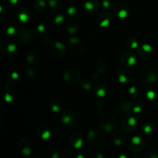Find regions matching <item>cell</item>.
<instances>
[{"instance_id":"9c48e42d","label":"cell","mask_w":158,"mask_h":158,"mask_svg":"<svg viewBox=\"0 0 158 158\" xmlns=\"http://www.w3.org/2000/svg\"><path fill=\"white\" fill-rule=\"evenodd\" d=\"M140 139H139L138 137H136L133 139V143H134V144H139L140 143Z\"/></svg>"},{"instance_id":"277c9868","label":"cell","mask_w":158,"mask_h":158,"mask_svg":"<svg viewBox=\"0 0 158 158\" xmlns=\"http://www.w3.org/2000/svg\"><path fill=\"white\" fill-rule=\"evenodd\" d=\"M57 4H58V0H49V6H51L52 8L57 6Z\"/></svg>"},{"instance_id":"ba28073f","label":"cell","mask_w":158,"mask_h":158,"mask_svg":"<svg viewBox=\"0 0 158 158\" xmlns=\"http://www.w3.org/2000/svg\"><path fill=\"white\" fill-rule=\"evenodd\" d=\"M103 5L105 8H108L110 6V2L107 0H105V1L103 2Z\"/></svg>"},{"instance_id":"4fadbf2b","label":"cell","mask_w":158,"mask_h":158,"mask_svg":"<svg viewBox=\"0 0 158 158\" xmlns=\"http://www.w3.org/2000/svg\"><path fill=\"white\" fill-rule=\"evenodd\" d=\"M143 49H144L145 50H151V47L148 46H143Z\"/></svg>"},{"instance_id":"8fae6325","label":"cell","mask_w":158,"mask_h":158,"mask_svg":"<svg viewBox=\"0 0 158 158\" xmlns=\"http://www.w3.org/2000/svg\"><path fill=\"white\" fill-rule=\"evenodd\" d=\"M63 20V17L60 15V16H57L56 19V22H60Z\"/></svg>"},{"instance_id":"52a82bcc","label":"cell","mask_w":158,"mask_h":158,"mask_svg":"<svg viewBox=\"0 0 158 158\" xmlns=\"http://www.w3.org/2000/svg\"><path fill=\"white\" fill-rule=\"evenodd\" d=\"M75 12H76V8L75 7H70L69 9H68V12H69L70 15L75 13Z\"/></svg>"},{"instance_id":"7a4b0ae2","label":"cell","mask_w":158,"mask_h":158,"mask_svg":"<svg viewBox=\"0 0 158 158\" xmlns=\"http://www.w3.org/2000/svg\"><path fill=\"white\" fill-rule=\"evenodd\" d=\"M97 1H88L85 3V7L88 10H93L95 7V3Z\"/></svg>"},{"instance_id":"5b68a950","label":"cell","mask_w":158,"mask_h":158,"mask_svg":"<svg viewBox=\"0 0 158 158\" xmlns=\"http://www.w3.org/2000/svg\"><path fill=\"white\" fill-rule=\"evenodd\" d=\"M36 3L38 4L39 6H40V7L42 8H45V6H46V5H45V2L43 1V0H37Z\"/></svg>"},{"instance_id":"9a60e30c","label":"cell","mask_w":158,"mask_h":158,"mask_svg":"<svg viewBox=\"0 0 158 158\" xmlns=\"http://www.w3.org/2000/svg\"><path fill=\"white\" fill-rule=\"evenodd\" d=\"M77 158H84V157H83V155H82V154H80V155H79L78 156H77Z\"/></svg>"},{"instance_id":"5bb4252c","label":"cell","mask_w":158,"mask_h":158,"mask_svg":"<svg viewBox=\"0 0 158 158\" xmlns=\"http://www.w3.org/2000/svg\"><path fill=\"white\" fill-rule=\"evenodd\" d=\"M150 130H151V127L147 126L146 127V131H150Z\"/></svg>"},{"instance_id":"7c38bea8","label":"cell","mask_w":158,"mask_h":158,"mask_svg":"<svg viewBox=\"0 0 158 158\" xmlns=\"http://www.w3.org/2000/svg\"><path fill=\"white\" fill-rule=\"evenodd\" d=\"M17 2H18V0H9V2H10L11 4H12V5L16 4Z\"/></svg>"},{"instance_id":"2e32d148","label":"cell","mask_w":158,"mask_h":158,"mask_svg":"<svg viewBox=\"0 0 158 158\" xmlns=\"http://www.w3.org/2000/svg\"><path fill=\"white\" fill-rule=\"evenodd\" d=\"M119 158H127V157L126 156H123V155H122V156H120Z\"/></svg>"},{"instance_id":"8992f818","label":"cell","mask_w":158,"mask_h":158,"mask_svg":"<svg viewBox=\"0 0 158 158\" xmlns=\"http://www.w3.org/2000/svg\"><path fill=\"white\" fill-rule=\"evenodd\" d=\"M19 18L21 19L23 21H26V20H27L28 17H27V15H26V13H22V14H20Z\"/></svg>"},{"instance_id":"30bf717a","label":"cell","mask_w":158,"mask_h":158,"mask_svg":"<svg viewBox=\"0 0 158 158\" xmlns=\"http://www.w3.org/2000/svg\"><path fill=\"white\" fill-rule=\"evenodd\" d=\"M92 158H103V156L101 153H97V154H94V156H92Z\"/></svg>"},{"instance_id":"6da1fadb","label":"cell","mask_w":158,"mask_h":158,"mask_svg":"<svg viewBox=\"0 0 158 158\" xmlns=\"http://www.w3.org/2000/svg\"><path fill=\"white\" fill-rule=\"evenodd\" d=\"M40 158H58L56 152H51L50 150H43L40 153Z\"/></svg>"},{"instance_id":"3957f363","label":"cell","mask_w":158,"mask_h":158,"mask_svg":"<svg viewBox=\"0 0 158 158\" xmlns=\"http://www.w3.org/2000/svg\"><path fill=\"white\" fill-rule=\"evenodd\" d=\"M145 158H158V154L154 151H150L147 153Z\"/></svg>"}]
</instances>
